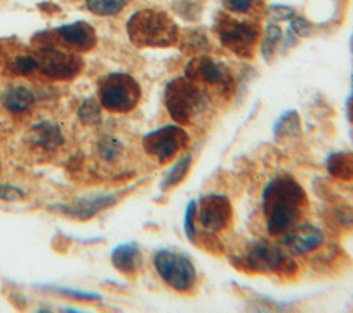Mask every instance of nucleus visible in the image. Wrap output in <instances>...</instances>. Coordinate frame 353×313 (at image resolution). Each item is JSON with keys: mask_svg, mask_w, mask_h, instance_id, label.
Wrapping results in <instances>:
<instances>
[{"mask_svg": "<svg viewBox=\"0 0 353 313\" xmlns=\"http://www.w3.org/2000/svg\"><path fill=\"white\" fill-rule=\"evenodd\" d=\"M309 200L303 186L288 174L272 176L262 190V211L266 230L279 237L301 223Z\"/></svg>", "mask_w": 353, "mask_h": 313, "instance_id": "obj_1", "label": "nucleus"}, {"mask_svg": "<svg viewBox=\"0 0 353 313\" xmlns=\"http://www.w3.org/2000/svg\"><path fill=\"white\" fill-rule=\"evenodd\" d=\"M230 265L250 274H277L291 277L296 273V262L277 244L266 240H256L244 252L232 255Z\"/></svg>", "mask_w": 353, "mask_h": 313, "instance_id": "obj_2", "label": "nucleus"}, {"mask_svg": "<svg viewBox=\"0 0 353 313\" xmlns=\"http://www.w3.org/2000/svg\"><path fill=\"white\" fill-rule=\"evenodd\" d=\"M131 41L139 47H170L178 41L179 32L174 19L164 11H137L127 22Z\"/></svg>", "mask_w": 353, "mask_h": 313, "instance_id": "obj_3", "label": "nucleus"}, {"mask_svg": "<svg viewBox=\"0 0 353 313\" xmlns=\"http://www.w3.org/2000/svg\"><path fill=\"white\" fill-rule=\"evenodd\" d=\"M207 94L199 83L185 77L172 79L164 91V105L170 117L179 125H192L207 108Z\"/></svg>", "mask_w": 353, "mask_h": 313, "instance_id": "obj_4", "label": "nucleus"}, {"mask_svg": "<svg viewBox=\"0 0 353 313\" xmlns=\"http://www.w3.org/2000/svg\"><path fill=\"white\" fill-rule=\"evenodd\" d=\"M153 265L161 280L179 294H190L197 284V270L193 261L178 251L159 250L153 255Z\"/></svg>", "mask_w": 353, "mask_h": 313, "instance_id": "obj_5", "label": "nucleus"}, {"mask_svg": "<svg viewBox=\"0 0 353 313\" xmlns=\"http://www.w3.org/2000/svg\"><path fill=\"white\" fill-rule=\"evenodd\" d=\"M139 98V84L130 74L112 73L99 81V102L110 112L127 113L138 105Z\"/></svg>", "mask_w": 353, "mask_h": 313, "instance_id": "obj_6", "label": "nucleus"}, {"mask_svg": "<svg viewBox=\"0 0 353 313\" xmlns=\"http://www.w3.org/2000/svg\"><path fill=\"white\" fill-rule=\"evenodd\" d=\"M189 134L179 124H165L146 132L142 137V146L148 156L159 164L171 163L181 150L189 145Z\"/></svg>", "mask_w": 353, "mask_h": 313, "instance_id": "obj_7", "label": "nucleus"}, {"mask_svg": "<svg viewBox=\"0 0 353 313\" xmlns=\"http://www.w3.org/2000/svg\"><path fill=\"white\" fill-rule=\"evenodd\" d=\"M216 33L222 46L241 58H251L255 52L261 28L248 21H237L229 15H222L216 21Z\"/></svg>", "mask_w": 353, "mask_h": 313, "instance_id": "obj_8", "label": "nucleus"}, {"mask_svg": "<svg viewBox=\"0 0 353 313\" xmlns=\"http://www.w3.org/2000/svg\"><path fill=\"white\" fill-rule=\"evenodd\" d=\"M196 218L205 230L216 233L230 228L233 222V205L228 196L208 193L196 201Z\"/></svg>", "mask_w": 353, "mask_h": 313, "instance_id": "obj_9", "label": "nucleus"}, {"mask_svg": "<svg viewBox=\"0 0 353 313\" xmlns=\"http://www.w3.org/2000/svg\"><path fill=\"white\" fill-rule=\"evenodd\" d=\"M185 76L196 83L218 87L225 94L233 90V77L228 68L210 57H196L185 68Z\"/></svg>", "mask_w": 353, "mask_h": 313, "instance_id": "obj_10", "label": "nucleus"}, {"mask_svg": "<svg viewBox=\"0 0 353 313\" xmlns=\"http://www.w3.org/2000/svg\"><path fill=\"white\" fill-rule=\"evenodd\" d=\"M128 190H130V188L121 189V190H117L113 193L79 197L70 203L55 204L54 210H57L70 218H74L79 221H87V219H91L92 216H95L98 212L114 205L123 197V194L127 193Z\"/></svg>", "mask_w": 353, "mask_h": 313, "instance_id": "obj_11", "label": "nucleus"}, {"mask_svg": "<svg viewBox=\"0 0 353 313\" xmlns=\"http://www.w3.org/2000/svg\"><path fill=\"white\" fill-rule=\"evenodd\" d=\"M39 69L52 79H69L79 73L81 61L55 47H44L37 58Z\"/></svg>", "mask_w": 353, "mask_h": 313, "instance_id": "obj_12", "label": "nucleus"}, {"mask_svg": "<svg viewBox=\"0 0 353 313\" xmlns=\"http://www.w3.org/2000/svg\"><path fill=\"white\" fill-rule=\"evenodd\" d=\"M283 237V244L288 248L290 252L302 255L312 252L323 245L324 232L312 223H299Z\"/></svg>", "mask_w": 353, "mask_h": 313, "instance_id": "obj_13", "label": "nucleus"}, {"mask_svg": "<svg viewBox=\"0 0 353 313\" xmlns=\"http://www.w3.org/2000/svg\"><path fill=\"white\" fill-rule=\"evenodd\" d=\"M29 142L43 152H54L65 142V137L55 123L43 120L32 125L29 131Z\"/></svg>", "mask_w": 353, "mask_h": 313, "instance_id": "obj_14", "label": "nucleus"}, {"mask_svg": "<svg viewBox=\"0 0 353 313\" xmlns=\"http://www.w3.org/2000/svg\"><path fill=\"white\" fill-rule=\"evenodd\" d=\"M61 40L72 48L88 50L95 44L94 29L85 22H73L62 25L57 29Z\"/></svg>", "mask_w": 353, "mask_h": 313, "instance_id": "obj_15", "label": "nucleus"}, {"mask_svg": "<svg viewBox=\"0 0 353 313\" xmlns=\"http://www.w3.org/2000/svg\"><path fill=\"white\" fill-rule=\"evenodd\" d=\"M112 265L125 276L137 274L142 265V252L134 243H123L113 248L110 254Z\"/></svg>", "mask_w": 353, "mask_h": 313, "instance_id": "obj_16", "label": "nucleus"}, {"mask_svg": "<svg viewBox=\"0 0 353 313\" xmlns=\"http://www.w3.org/2000/svg\"><path fill=\"white\" fill-rule=\"evenodd\" d=\"M330 175L341 181L353 179V153L334 152L325 160Z\"/></svg>", "mask_w": 353, "mask_h": 313, "instance_id": "obj_17", "label": "nucleus"}, {"mask_svg": "<svg viewBox=\"0 0 353 313\" xmlns=\"http://www.w3.org/2000/svg\"><path fill=\"white\" fill-rule=\"evenodd\" d=\"M34 102V94L25 85H15L6 91L3 103L6 109L12 113H21L26 110Z\"/></svg>", "mask_w": 353, "mask_h": 313, "instance_id": "obj_18", "label": "nucleus"}, {"mask_svg": "<svg viewBox=\"0 0 353 313\" xmlns=\"http://www.w3.org/2000/svg\"><path fill=\"white\" fill-rule=\"evenodd\" d=\"M192 163H193V159L189 153L179 157L172 164V167L168 170L165 176L163 178V181L160 183V189L163 192H165V190H170V189L178 186L179 183H182L192 168Z\"/></svg>", "mask_w": 353, "mask_h": 313, "instance_id": "obj_19", "label": "nucleus"}, {"mask_svg": "<svg viewBox=\"0 0 353 313\" xmlns=\"http://www.w3.org/2000/svg\"><path fill=\"white\" fill-rule=\"evenodd\" d=\"M301 134V120L295 110H287L280 114L273 125L274 139H283Z\"/></svg>", "mask_w": 353, "mask_h": 313, "instance_id": "obj_20", "label": "nucleus"}, {"mask_svg": "<svg viewBox=\"0 0 353 313\" xmlns=\"http://www.w3.org/2000/svg\"><path fill=\"white\" fill-rule=\"evenodd\" d=\"M123 150H124L123 143L113 137L103 138L98 142V154L106 163L119 161V159L123 154Z\"/></svg>", "mask_w": 353, "mask_h": 313, "instance_id": "obj_21", "label": "nucleus"}, {"mask_svg": "<svg viewBox=\"0 0 353 313\" xmlns=\"http://www.w3.org/2000/svg\"><path fill=\"white\" fill-rule=\"evenodd\" d=\"M281 40V29L276 23H268L265 28L263 39L261 43V54L263 58L269 59L274 55L279 41Z\"/></svg>", "mask_w": 353, "mask_h": 313, "instance_id": "obj_22", "label": "nucleus"}, {"mask_svg": "<svg viewBox=\"0 0 353 313\" xmlns=\"http://www.w3.org/2000/svg\"><path fill=\"white\" fill-rule=\"evenodd\" d=\"M194 245H197L201 250H205L207 252L214 254V255H223L225 254V245L216 237L215 232H210V230L199 232L197 230L196 239H194Z\"/></svg>", "mask_w": 353, "mask_h": 313, "instance_id": "obj_23", "label": "nucleus"}, {"mask_svg": "<svg viewBox=\"0 0 353 313\" xmlns=\"http://www.w3.org/2000/svg\"><path fill=\"white\" fill-rule=\"evenodd\" d=\"M128 0H87V8L97 15H114L120 12Z\"/></svg>", "mask_w": 353, "mask_h": 313, "instance_id": "obj_24", "label": "nucleus"}, {"mask_svg": "<svg viewBox=\"0 0 353 313\" xmlns=\"http://www.w3.org/2000/svg\"><path fill=\"white\" fill-rule=\"evenodd\" d=\"M183 233L189 243L194 244L196 239V200H189L186 207H185V214H183Z\"/></svg>", "mask_w": 353, "mask_h": 313, "instance_id": "obj_25", "label": "nucleus"}, {"mask_svg": "<svg viewBox=\"0 0 353 313\" xmlns=\"http://www.w3.org/2000/svg\"><path fill=\"white\" fill-rule=\"evenodd\" d=\"M79 117L81 120V123L87 124V125H92L97 124L101 119V109H99V103L94 99H87L81 103V106L79 108Z\"/></svg>", "mask_w": 353, "mask_h": 313, "instance_id": "obj_26", "label": "nucleus"}, {"mask_svg": "<svg viewBox=\"0 0 353 313\" xmlns=\"http://www.w3.org/2000/svg\"><path fill=\"white\" fill-rule=\"evenodd\" d=\"M39 69V61L32 55H18L11 62V70L17 74H29Z\"/></svg>", "mask_w": 353, "mask_h": 313, "instance_id": "obj_27", "label": "nucleus"}, {"mask_svg": "<svg viewBox=\"0 0 353 313\" xmlns=\"http://www.w3.org/2000/svg\"><path fill=\"white\" fill-rule=\"evenodd\" d=\"M51 291L58 292L61 295H66L68 298H73V299H83V301H94L101 298V295L94 294V292H87V291H80V290H74V288H66V287H50Z\"/></svg>", "mask_w": 353, "mask_h": 313, "instance_id": "obj_28", "label": "nucleus"}, {"mask_svg": "<svg viewBox=\"0 0 353 313\" xmlns=\"http://www.w3.org/2000/svg\"><path fill=\"white\" fill-rule=\"evenodd\" d=\"M23 197H25V192L17 185L0 183V200L14 203V201L22 200Z\"/></svg>", "mask_w": 353, "mask_h": 313, "instance_id": "obj_29", "label": "nucleus"}, {"mask_svg": "<svg viewBox=\"0 0 353 313\" xmlns=\"http://www.w3.org/2000/svg\"><path fill=\"white\" fill-rule=\"evenodd\" d=\"M291 30L295 36L307 37L312 33L313 26L303 17H294V18H291Z\"/></svg>", "mask_w": 353, "mask_h": 313, "instance_id": "obj_30", "label": "nucleus"}, {"mask_svg": "<svg viewBox=\"0 0 353 313\" xmlns=\"http://www.w3.org/2000/svg\"><path fill=\"white\" fill-rule=\"evenodd\" d=\"M335 221L343 228H352L353 226V210L346 204L338 205L335 208Z\"/></svg>", "mask_w": 353, "mask_h": 313, "instance_id": "obj_31", "label": "nucleus"}, {"mask_svg": "<svg viewBox=\"0 0 353 313\" xmlns=\"http://www.w3.org/2000/svg\"><path fill=\"white\" fill-rule=\"evenodd\" d=\"M254 6V0H225V7L237 14L248 12Z\"/></svg>", "mask_w": 353, "mask_h": 313, "instance_id": "obj_32", "label": "nucleus"}, {"mask_svg": "<svg viewBox=\"0 0 353 313\" xmlns=\"http://www.w3.org/2000/svg\"><path fill=\"white\" fill-rule=\"evenodd\" d=\"M269 14H270V18H273L276 21H284V19L292 18L294 8L287 7V6H281V4H274V6H270Z\"/></svg>", "mask_w": 353, "mask_h": 313, "instance_id": "obj_33", "label": "nucleus"}, {"mask_svg": "<svg viewBox=\"0 0 353 313\" xmlns=\"http://www.w3.org/2000/svg\"><path fill=\"white\" fill-rule=\"evenodd\" d=\"M186 44L190 46V48H189L190 52L203 51V50L205 48V46H207V39H205V36L193 32V33H192V37H189V40H188Z\"/></svg>", "mask_w": 353, "mask_h": 313, "instance_id": "obj_34", "label": "nucleus"}, {"mask_svg": "<svg viewBox=\"0 0 353 313\" xmlns=\"http://www.w3.org/2000/svg\"><path fill=\"white\" fill-rule=\"evenodd\" d=\"M347 114H349V119L353 121V91L350 94V98H349V105H347Z\"/></svg>", "mask_w": 353, "mask_h": 313, "instance_id": "obj_35", "label": "nucleus"}]
</instances>
